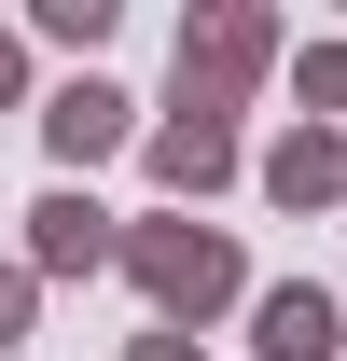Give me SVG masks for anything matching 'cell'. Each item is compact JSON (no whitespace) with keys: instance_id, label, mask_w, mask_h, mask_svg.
I'll list each match as a JSON object with an SVG mask.
<instances>
[{"instance_id":"3957f363","label":"cell","mask_w":347,"mask_h":361,"mask_svg":"<svg viewBox=\"0 0 347 361\" xmlns=\"http://www.w3.org/2000/svg\"><path fill=\"white\" fill-rule=\"evenodd\" d=\"M111 111H126V97H97V84L56 97V139H70V153H97V139H111Z\"/></svg>"},{"instance_id":"6da1fadb","label":"cell","mask_w":347,"mask_h":361,"mask_svg":"<svg viewBox=\"0 0 347 361\" xmlns=\"http://www.w3.org/2000/svg\"><path fill=\"white\" fill-rule=\"evenodd\" d=\"M264 348H278V361H319V348H334V306H319V292H278V306H264Z\"/></svg>"},{"instance_id":"5b68a950","label":"cell","mask_w":347,"mask_h":361,"mask_svg":"<svg viewBox=\"0 0 347 361\" xmlns=\"http://www.w3.org/2000/svg\"><path fill=\"white\" fill-rule=\"evenodd\" d=\"M0 334H14V292H0Z\"/></svg>"},{"instance_id":"7a4b0ae2","label":"cell","mask_w":347,"mask_h":361,"mask_svg":"<svg viewBox=\"0 0 347 361\" xmlns=\"http://www.w3.org/2000/svg\"><path fill=\"white\" fill-rule=\"evenodd\" d=\"M153 278H167L181 306H209V292H222V250H209V236H153Z\"/></svg>"},{"instance_id":"277c9868","label":"cell","mask_w":347,"mask_h":361,"mask_svg":"<svg viewBox=\"0 0 347 361\" xmlns=\"http://www.w3.org/2000/svg\"><path fill=\"white\" fill-rule=\"evenodd\" d=\"M97 250V209H42V264H84Z\"/></svg>"}]
</instances>
